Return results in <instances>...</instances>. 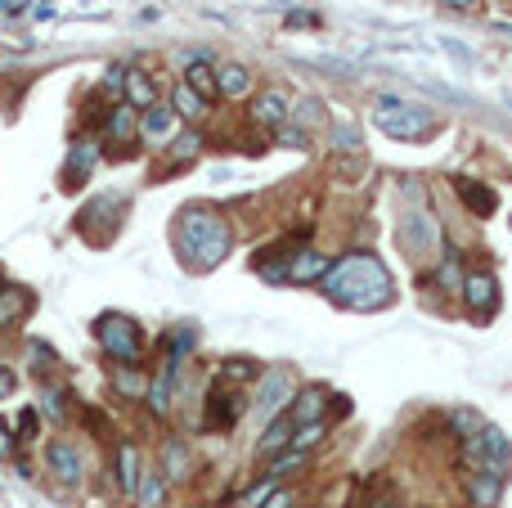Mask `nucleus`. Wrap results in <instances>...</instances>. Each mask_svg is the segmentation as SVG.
Segmentation results:
<instances>
[{
    "label": "nucleus",
    "mask_w": 512,
    "mask_h": 508,
    "mask_svg": "<svg viewBox=\"0 0 512 508\" xmlns=\"http://www.w3.org/2000/svg\"><path fill=\"white\" fill-rule=\"evenodd\" d=\"M324 293L346 311H382L396 302V279L382 266V257L373 252H346L342 261H333V270L324 275Z\"/></svg>",
    "instance_id": "nucleus-1"
},
{
    "label": "nucleus",
    "mask_w": 512,
    "mask_h": 508,
    "mask_svg": "<svg viewBox=\"0 0 512 508\" xmlns=\"http://www.w3.org/2000/svg\"><path fill=\"white\" fill-rule=\"evenodd\" d=\"M171 243H176L180 261L203 275V270H216L225 257H230L234 230H230V221H225L216 207L194 203V207H180L176 230H171Z\"/></svg>",
    "instance_id": "nucleus-2"
},
{
    "label": "nucleus",
    "mask_w": 512,
    "mask_h": 508,
    "mask_svg": "<svg viewBox=\"0 0 512 508\" xmlns=\"http://www.w3.org/2000/svg\"><path fill=\"white\" fill-rule=\"evenodd\" d=\"M373 126L387 140H423L436 131V113L405 95H378L373 99Z\"/></svg>",
    "instance_id": "nucleus-3"
},
{
    "label": "nucleus",
    "mask_w": 512,
    "mask_h": 508,
    "mask_svg": "<svg viewBox=\"0 0 512 508\" xmlns=\"http://www.w3.org/2000/svg\"><path fill=\"white\" fill-rule=\"evenodd\" d=\"M95 342H99V351H104L113 365H140L144 360V333H140V324L131 320V315H122V311H104L95 320Z\"/></svg>",
    "instance_id": "nucleus-4"
},
{
    "label": "nucleus",
    "mask_w": 512,
    "mask_h": 508,
    "mask_svg": "<svg viewBox=\"0 0 512 508\" xmlns=\"http://www.w3.org/2000/svg\"><path fill=\"white\" fill-rule=\"evenodd\" d=\"M459 459L472 468V473H508L512 468V441L504 432L495 428V423H486L481 432H472L468 441H459Z\"/></svg>",
    "instance_id": "nucleus-5"
},
{
    "label": "nucleus",
    "mask_w": 512,
    "mask_h": 508,
    "mask_svg": "<svg viewBox=\"0 0 512 508\" xmlns=\"http://www.w3.org/2000/svg\"><path fill=\"white\" fill-rule=\"evenodd\" d=\"M396 239H400V248H405L414 261H436V252L445 248V243H441V225H436L432 212H405Z\"/></svg>",
    "instance_id": "nucleus-6"
},
{
    "label": "nucleus",
    "mask_w": 512,
    "mask_h": 508,
    "mask_svg": "<svg viewBox=\"0 0 512 508\" xmlns=\"http://www.w3.org/2000/svg\"><path fill=\"white\" fill-rule=\"evenodd\" d=\"M333 270V257H324V252L315 248H297L283 266L274 270H261L270 284H324V275Z\"/></svg>",
    "instance_id": "nucleus-7"
},
{
    "label": "nucleus",
    "mask_w": 512,
    "mask_h": 508,
    "mask_svg": "<svg viewBox=\"0 0 512 508\" xmlns=\"http://www.w3.org/2000/svg\"><path fill=\"white\" fill-rule=\"evenodd\" d=\"M292 396H297V387H292L288 369H265L261 387H256V396H252V410L261 414V419H279V414H288Z\"/></svg>",
    "instance_id": "nucleus-8"
},
{
    "label": "nucleus",
    "mask_w": 512,
    "mask_h": 508,
    "mask_svg": "<svg viewBox=\"0 0 512 508\" xmlns=\"http://www.w3.org/2000/svg\"><path fill=\"white\" fill-rule=\"evenodd\" d=\"M243 392L239 387H225V383H216L212 387V396H207V410H203V428L207 432H230L234 423L243 419Z\"/></svg>",
    "instance_id": "nucleus-9"
},
{
    "label": "nucleus",
    "mask_w": 512,
    "mask_h": 508,
    "mask_svg": "<svg viewBox=\"0 0 512 508\" xmlns=\"http://www.w3.org/2000/svg\"><path fill=\"white\" fill-rule=\"evenodd\" d=\"M459 297H463V306H468L477 320H490V315L499 311V279L486 275V270H472V275H463Z\"/></svg>",
    "instance_id": "nucleus-10"
},
{
    "label": "nucleus",
    "mask_w": 512,
    "mask_h": 508,
    "mask_svg": "<svg viewBox=\"0 0 512 508\" xmlns=\"http://www.w3.org/2000/svg\"><path fill=\"white\" fill-rule=\"evenodd\" d=\"M45 468H50L54 482L63 486H77L81 477H86V455H81V446H72V441H50L45 446Z\"/></svg>",
    "instance_id": "nucleus-11"
},
{
    "label": "nucleus",
    "mask_w": 512,
    "mask_h": 508,
    "mask_svg": "<svg viewBox=\"0 0 512 508\" xmlns=\"http://www.w3.org/2000/svg\"><path fill=\"white\" fill-rule=\"evenodd\" d=\"M248 113H252L256 126H265V131H279V126H288V117H292V99H288V90L265 86L261 95L252 99Z\"/></svg>",
    "instance_id": "nucleus-12"
},
{
    "label": "nucleus",
    "mask_w": 512,
    "mask_h": 508,
    "mask_svg": "<svg viewBox=\"0 0 512 508\" xmlns=\"http://www.w3.org/2000/svg\"><path fill=\"white\" fill-rule=\"evenodd\" d=\"M113 482H117V491H122L126 500H135V495H140L144 455H140V446H135V441H122V446H117V455H113Z\"/></svg>",
    "instance_id": "nucleus-13"
},
{
    "label": "nucleus",
    "mask_w": 512,
    "mask_h": 508,
    "mask_svg": "<svg viewBox=\"0 0 512 508\" xmlns=\"http://www.w3.org/2000/svg\"><path fill=\"white\" fill-rule=\"evenodd\" d=\"M180 135V117L171 113L167 104H153L140 113V140L153 144V149H162V144H171Z\"/></svg>",
    "instance_id": "nucleus-14"
},
{
    "label": "nucleus",
    "mask_w": 512,
    "mask_h": 508,
    "mask_svg": "<svg viewBox=\"0 0 512 508\" xmlns=\"http://www.w3.org/2000/svg\"><path fill=\"white\" fill-rule=\"evenodd\" d=\"M104 140H108V144H122V149H131V144L140 140V108H131L126 99L108 108V113H104Z\"/></svg>",
    "instance_id": "nucleus-15"
},
{
    "label": "nucleus",
    "mask_w": 512,
    "mask_h": 508,
    "mask_svg": "<svg viewBox=\"0 0 512 508\" xmlns=\"http://www.w3.org/2000/svg\"><path fill=\"white\" fill-rule=\"evenodd\" d=\"M328 401H333V392L328 387H301L297 396H292V405H288V419L297 423H319V419H328Z\"/></svg>",
    "instance_id": "nucleus-16"
},
{
    "label": "nucleus",
    "mask_w": 512,
    "mask_h": 508,
    "mask_svg": "<svg viewBox=\"0 0 512 508\" xmlns=\"http://www.w3.org/2000/svg\"><path fill=\"white\" fill-rule=\"evenodd\" d=\"M216 90H221V99H248L256 90L252 68H243V63H221V68H216Z\"/></svg>",
    "instance_id": "nucleus-17"
},
{
    "label": "nucleus",
    "mask_w": 512,
    "mask_h": 508,
    "mask_svg": "<svg viewBox=\"0 0 512 508\" xmlns=\"http://www.w3.org/2000/svg\"><path fill=\"white\" fill-rule=\"evenodd\" d=\"M292 432H297V423H292L288 414L270 419V423H265V432H261V441H256V455L274 459V455H283V450H292Z\"/></svg>",
    "instance_id": "nucleus-18"
},
{
    "label": "nucleus",
    "mask_w": 512,
    "mask_h": 508,
    "mask_svg": "<svg viewBox=\"0 0 512 508\" xmlns=\"http://www.w3.org/2000/svg\"><path fill=\"white\" fill-rule=\"evenodd\" d=\"M95 162H99V144L95 140H77L68 149V162H63V180H68V185H81V180H90Z\"/></svg>",
    "instance_id": "nucleus-19"
},
{
    "label": "nucleus",
    "mask_w": 512,
    "mask_h": 508,
    "mask_svg": "<svg viewBox=\"0 0 512 508\" xmlns=\"http://www.w3.org/2000/svg\"><path fill=\"white\" fill-rule=\"evenodd\" d=\"M454 194H459L463 203L472 207V216H495V203H499L495 185H481V180L459 176V180H454Z\"/></svg>",
    "instance_id": "nucleus-20"
},
{
    "label": "nucleus",
    "mask_w": 512,
    "mask_h": 508,
    "mask_svg": "<svg viewBox=\"0 0 512 508\" xmlns=\"http://www.w3.org/2000/svg\"><path fill=\"white\" fill-rule=\"evenodd\" d=\"M158 90L162 86L144 68H126V90H122V95H126V104H131V108H140V113H144V108H153V104H158Z\"/></svg>",
    "instance_id": "nucleus-21"
},
{
    "label": "nucleus",
    "mask_w": 512,
    "mask_h": 508,
    "mask_svg": "<svg viewBox=\"0 0 512 508\" xmlns=\"http://www.w3.org/2000/svg\"><path fill=\"white\" fill-rule=\"evenodd\" d=\"M504 477L508 473H472V486H468V500L472 508H495L499 504V495H504Z\"/></svg>",
    "instance_id": "nucleus-22"
},
{
    "label": "nucleus",
    "mask_w": 512,
    "mask_h": 508,
    "mask_svg": "<svg viewBox=\"0 0 512 508\" xmlns=\"http://www.w3.org/2000/svg\"><path fill=\"white\" fill-rule=\"evenodd\" d=\"M162 473H167V482H189L194 477V455H189L185 441H167L162 446Z\"/></svg>",
    "instance_id": "nucleus-23"
},
{
    "label": "nucleus",
    "mask_w": 512,
    "mask_h": 508,
    "mask_svg": "<svg viewBox=\"0 0 512 508\" xmlns=\"http://www.w3.org/2000/svg\"><path fill=\"white\" fill-rule=\"evenodd\" d=\"M207 108H212V104H207V99L198 95V90H189L185 81H180V86L171 90V113H176L180 122H203Z\"/></svg>",
    "instance_id": "nucleus-24"
},
{
    "label": "nucleus",
    "mask_w": 512,
    "mask_h": 508,
    "mask_svg": "<svg viewBox=\"0 0 512 508\" xmlns=\"http://www.w3.org/2000/svg\"><path fill=\"white\" fill-rule=\"evenodd\" d=\"M185 86L198 90L207 104H212V99H221V90H216V68H212L207 59H194V63H189V68H185Z\"/></svg>",
    "instance_id": "nucleus-25"
},
{
    "label": "nucleus",
    "mask_w": 512,
    "mask_h": 508,
    "mask_svg": "<svg viewBox=\"0 0 512 508\" xmlns=\"http://www.w3.org/2000/svg\"><path fill=\"white\" fill-rule=\"evenodd\" d=\"M167 473H162V468H149V473H144V482H140V495H135V504L140 508H162L167 504Z\"/></svg>",
    "instance_id": "nucleus-26"
},
{
    "label": "nucleus",
    "mask_w": 512,
    "mask_h": 508,
    "mask_svg": "<svg viewBox=\"0 0 512 508\" xmlns=\"http://www.w3.org/2000/svg\"><path fill=\"white\" fill-rule=\"evenodd\" d=\"M113 387H117L122 396H131V401H144V396H149V378L140 374V365H117Z\"/></svg>",
    "instance_id": "nucleus-27"
},
{
    "label": "nucleus",
    "mask_w": 512,
    "mask_h": 508,
    "mask_svg": "<svg viewBox=\"0 0 512 508\" xmlns=\"http://www.w3.org/2000/svg\"><path fill=\"white\" fill-rule=\"evenodd\" d=\"M32 311V297L23 288H0V324H14Z\"/></svg>",
    "instance_id": "nucleus-28"
},
{
    "label": "nucleus",
    "mask_w": 512,
    "mask_h": 508,
    "mask_svg": "<svg viewBox=\"0 0 512 508\" xmlns=\"http://www.w3.org/2000/svg\"><path fill=\"white\" fill-rule=\"evenodd\" d=\"M256 378H261L256 360H225V365H221V378H216V383H225V387H243V383H256Z\"/></svg>",
    "instance_id": "nucleus-29"
},
{
    "label": "nucleus",
    "mask_w": 512,
    "mask_h": 508,
    "mask_svg": "<svg viewBox=\"0 0 512 508\" xmlns=\"http://www.w3.org/2000/svg\"><path fill=\"white\" fill-rule=\"evenodd\" d=\"M167 149H171V158H176V167H185V162H194L198 153H203V135H198V131H180Z\"/></svg>",
    "instance_id": "nucleus-30"
},
{
    "label": "nucleus",
    "mask_w": 512,
    "mask_h": 508,
    "mask_svg": "<svg viewBox=\"0 0 512 508\" xmlns=\"http://www.w3.org/2000/svg\"><path fill=\"white\" fill-rule=\"evenodd\" d=\"M324 437H328V419H319V423H301V428L292 432V450H297V455H310V450H315Z\"/></svg>",
    "instance_id": "nucleus-31"
},
{
    "label": "nucleus",
    "mask_w": 512,
    "mask_h": 508,
    "mask_svg": "<svg viewBox=\"0 0 512 508\" xmlns=\"http://www.w3.org/2000/svg\"><path fill=\"white\" fill-rule=\"evenodd\" d=\"M292 122H297L301 131L319 126V122H324V104H319V99H301V104H292Z\"/></svg>",
    "instance_id": "nucleus-32"
},
{
    "label": "nucleus",
    "mask_w": 512,
    "mask_h": 508,
    "mask_svg": "<svg viewBox=\"0 0 512 508\" xmlns=\"http://www.w3.org/2000/svg\"><path fill=\"white\" fill-rule=\"evenodd\" d=\"M450 423H454V432H459V441H468L472 432L486 428V419H481L477 410H454V414H450Z\"/></svg>",
    "instance_id": "nucleus-33"
},
{
    "label": "nucleus",
    "mask_w": 512,
    "mask_h": 508,
    "mask_svg": "<svg viewBox=\"0 0 512 508\" xmlns=\"http://www.w3.org/2000/svg\"><path fill=\"white\" fill-rule=\"evenodd\" d=\"M14 437H18V446H32V441L41 437V423H36V410H23V414H18V432H14Z\"/></svg>",
    "instance_id": "nucleus-34"
},
{
    "label": "nucleus",
    "mask_w": 512,
    "mask_h": 508,
    "mask_svg": "<svg viewBox=\"0 0 512 508\" xmlns=\"http://www.w3.org/2000/svg\"><path fill=\"white\" fill-rule=\"evenodd\" d=\"M126 68H131V63H113V68L104 72V90H108V95H122V90H126Z\"/></svg>",
    "instance_id": "nucleus-35"
},
{
    "label": "nucleus",
    "mask_w": 512,
    "mask_h": 508,
    "mask_svg": "<svg viewBox=\"0 0 512 508\" xmlns=\"http://www.w3.org/2000/svg\"><path fill=\"white\" fill-rule=\"evenodd\" d=\"M333 149L337 153H355V149H360V135H355L351 126H337V131H333Z\"/></svg>",
    "instance_id": "nucleus-36"
},
{
    "label": "nucleus",
    "mask_w": 512,
    "mask_h": 508,
    "mask_svg": "<svg viewBox=\"0 0 512 508\" xmlns=\"http://www.w3.org/2000/svg\"><path fill=\"white\" fill-rule=\"evenodd\" d=\"M41 414H50L54 423H63V396L59 392H45L41 396Z\"/></svg>",
    "instance_id": "nucleus-37"
},
{
    "label": "nucleus",
    "mask_w": 512,
    "mask_h": 508,
    "mask_svg": "<svg viewBox=\"0 0 512 508\" xmlns=\"http://www.w3.org/2000/svg\"><path fill=\"white\" fill-rule=\"evenodd\" d=\"M27 351H32V360H36V369H41V374H45V369H54V351L45 347V342H32Z\"/></svg>",
    "instance_id": "nucleus-38"
},
{
    "label": "nucleus",
    "mask_w": 512,
    "mask_h": 508,
    "mask_svg": "<svg viewBox=\"0 0 512 508\" xmlns=\"http://www.w3.org/2000/svg\"><path fill=\"white\" fill-rule=\"evenodd\" d=\"M14 450H18V437L9 432V423L0 419V459H14Z\"/></svg>",
    "instance_id": "nucleus-39"
},
{
    "label": "nucleus",
    "mask_w": 512,
    "mask_h": 508,
    "mask_svg": "<svg viewBox=\"0 0 512 508\" xmlns=\"http://www.w3.org/2000/svg\"><path fill=\"white\" fill-rule=\"evenodd\" d=\"M279 140L292 149H306V131H297V126H279Z\"/></svg>",
    "instance_id": "nucleus-40"
},
{
    "label": "nucleus",
    "mask_w": 512,
    "mask_h": 508,
    "mask_svg": "<svg viewBox=\"0 0 512 508\" xmlns=\"http://www.w3.org/2000/svg\"><path fill=\"white\" fill-rule=\"evenodd\" d=\"M261 508H292V491H274V495H265Z\"/></svg>",
    "instance_id": "nucleus-41"
},
{
    "label": "nucleus",
    "mask_w": 512,
    "mask_h": 508,
    "mask_svg": "<svg viewBox=\"0 0 512 508\" xmlns=\"http://www.w3.org/2000/svg\"><path fill=\"white\" fill-rule=\"evenodd\" d=\"M9 392H14V369H5V365H0V401H5Z\"/></svg>",
    "instance_id": "nucleus-42"
},
{
    "label": "nucleus",
    "mask_w": 512,
    "mask_h": 508,
    "mask_svg": "<svg viewBox=\"0 0 512 508\" xmlns=\"http://www.w3.org/2000/svg\"><path fill=\"white\" fill-rule=\"evenodd\" d=\"M23 5H27V0H0V14H18Z\"/></svg>",
    "instance_id": "nucleus-43"
},
{
    "label": "nucleus",
    "mask_w": 512,
    "mask_h": 508,
    "mask_svg": "<svg viewBox=\"0 0 512 508\" xmlns=\"http://www.w3.org/2000/svg\"><path fill=\"white\" fill-rule=\"evenodd\" d=\"M441 5H450V9H477L481 0H441Z\"/></svg>",
    "instance_id": "nucleus-44"
},
{
    "label": "nucleus",
    "mask_w": 512,
    "mask_h": 508,
    "mask_svg": "<svg viewBox=\"0 0 512 508\" xmlns=\"http://www.w3.org/2000/svg\"><path fill=\"white\" fill-rule=\"evenodd\" d=\"M373 508H405V504H396V500H378Z\"/></svg>",
    "instance_id": "nucleus-45"
}]
</instances>
